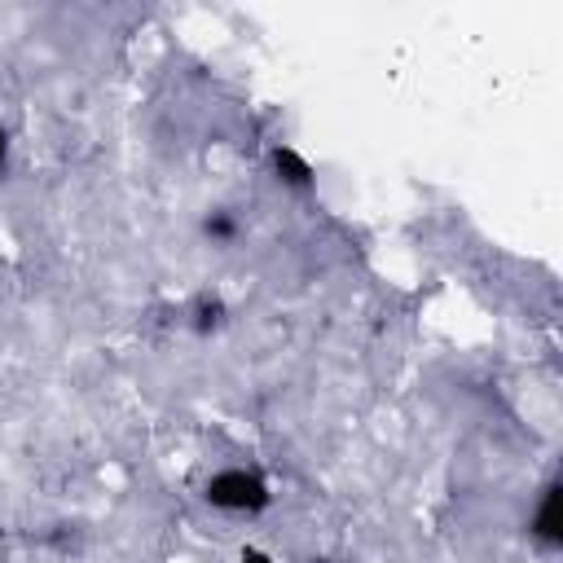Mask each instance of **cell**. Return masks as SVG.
Instances as JSON below:
<instances>
[{
  "label": "cell",
  "instance_id": "cell-1",
  "mask_svg": "<svg viewBox=\"0 0 563 563\" xmlns=\"http://www.w3.org/2000/svg\"><path fill=\"white\" fill-rule=\"evenodd\" d=\"M198 497H202V506H211L220 515H246V519L273 510V501H277L268 475L255 466H216L202 479Z\"/></svg>",
  "mask_w": 563,
  "mask_h": 563
},
{
  "label": "cell",
  "instance_id": "cell-2",
  "mask_svg": "<svg viewBox=\"0 0 563 563\" xmlns=\"http://www.w3.org/2000/svg\"><path fill=\"white\" fill-rule=\"evenodd\" d=\"M268 172H273V180H277L282 189H290V194H312V189H317V167H312V158H308L303 150L286 145V141L268 145Z\"/></svg>",
  "mask_w": 563,
  "mask_h": 563
},
{
  "label": "cell",
  "instance_id": "cell-3",
  "mask_svg": "<svg viewBox=\"0 0 563 563\" xmlns=\"http://www.w3.org/2000/svg\"><path fill=\"white\" fill-rule=\"evenodd\" d=\"M559 479H545L541 493H537V506L528 515V537L541 545V550H559L563 545V519H559Z\"/></svg>",
  "mask_w": 563,
  "mask_h": 563
},
{
  "label": "cell",
  "instance_id": "cell-4",
  "mask_svg": "<svg viewBox=\"0 0 563 563\" xmlns=\"http://www.w3.org/2000/svg\"><path fill=\"white\" fill-rule=\"evenodd\" d=\"M224 321H229V303H224L220 295H198V299L189 303V312H185V325H189L198 339L220 334V330H224Z\"/></svg>",
  "mask_w": 563,
  "mask_h": 563
},
{
  "label": "cell",
  "instance_id": "cell-5",
  "mask_svg": "<svg viewBox=\"0 0 563 563\" xmlns=\"http://www.w3.org/2000/svg\"><path fill=\"white\" fill-rule=\"evenodd\" d=\"M198 229H202V238H207L211 246H229V242H238L242 220H238L229 207H211V211L198 220Z\"/></svg>",
  "mask_w": 563,
  "mask_h": 563
},
{
  "label": "cell",
  "instance_id": "cell-6",
  "mask_svg": "<svg viewBox=\"0 0 563 563\" xmlns=\"http://www.w3.org/2000/svg\"><path fill=\"white\" fill-rule=\"evenodd\" d=\"M238 563H277L268 550H260V545H242L238 550Z\"/></svg>",
  "mask_w": 563,
  "mask_h": 563
},
{
  "label": "cell",
  "instance_id": "cell-7",
  "mask_svg": "<svg viewBox=\"0 0 563 563\" xmlns=\"http://www.w3.org/2000/svg\"><path fill=\"white\" fill-rule=\"evenodd\" d=\"M9 150H13V136H9V128L0 123V167L9 163Z\"/></svg>",
  "mask_w": 563,
  "mask_h": 563
},
{
  "label": "cell",
  "instance_id": "cell-8",
  "mask_svg": "<svg viewBox=\"0 0 563 563\" xmlns=\"http://www.w3.org/2000/svg\"><path fill=\"white\" fill-rule=\"evenodd\" d=\"M308 563H334V559H308Z\"/></svg>",
  "mask_w": 563,
  "mask_h": 563
}]
</instances>
